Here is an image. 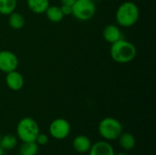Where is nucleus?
I'll use <instances>...</instances> for the list:
<instances>
[{
  "label": "nucleus",
  "instance_id": "nucleus-1",
  "mask_svg": "<svg viewBox=\"0 0 156 155\" xmlns=\"http://www.w3.org/2000/svg\"><path fill=\"white\" fill-rule=\"evenodd\" d=\"M110 54L115 62L125 64L133 61L135 58L137 50L132 42L122 38L112 44Z\"/></svg>",
  "mask_w": 156,
  "mask_h": 155
},
{
  "label": "nucleus",
  "instance_id": "nucleus-2",
  "mask_svg": "<svg viewBox=\"0 0 156 155\" xmlns=\"http://www.w3.org/2000/svg\"><path fill=\"white\" fill-rule=\"evenodd\" d=\"M139 15L140 11L137 5L133 2L126 1L117 8L115 18L119 26L122 27H130L138 21Z\"/></svg>",
  "mask_w": 156,
  "mask_h": 155
},
{
  "label": "nucleus",
  "instance_id": "nucleus-3",
  "mask_svg": "<svg viewBox=\"0 0 156 155\" xmlns=\"http://www.w3.org/2000/svg\"><path fill=\"white\" fill-rule=\"evenodd\" d=\"M98 132L101 137L107 142L116 141L123 132L122 124L120 121L112 117L102 119L98 125Z\"/></svg>",
  "mask_w": 156,
  "mask_h": 155
},
{
  "label": "nucleus",
  "instance_id": "nucleus-4",
  "mask_svg": "<svg viewBox=\"0 0 156 155\" xmlns=\"http://www.w3.org/2000/svg\"><path fill=\"white\" fill-rule=\"evenodd\" d=\"M16 137L22 143L35 142L37 136L40 132L38 123L30 117L21 119L16 125Z\"/></svg>",
  "mask_w": 156,
  "mask_h": 155
},
{
  "label": "nucleus",
  "instance_id": "nucleus-5",
  "mask_svg": "<svg viewBox=\"0 0 156 155\" xmlns=\"http://www.w3.org/2000/svg\"><path fill=\"white\" fill-rule=\"evenodd\" d=\"M71 7V15L80 21L90 19L96 12V6L93 0H76Z\"/></svg>",
  "mask_w": 156,
  "mask_h": 155
},
{
  "label": "nucleus",
  "instance_id": "nucleus-6",
  "mask_svg": "<svg viewBox=\"0 0 156 155\" xmlns=\"http://www.w3.org/2000/svg\"><path fill=\"white\" fill-rule=\"evenodd\" d=\"M71 132L70 123L63 118H57L53 120L48 127L49 135L58 141L66 139Z\"/></svg>",
  "mask_w": 156,
  "mask_h": 155
},
{
  "label": "nucleus",
  "instance_id": "nucleus-7",
  "mask_svg": "<svg viewBox=\"0 0 156 155\" xmlns=\"http://www.w3.org/2000/svg\"><path fill=\"white\" fill-rule=\"evenodd\" d=\"M18 66V58L15 53L10 50L0 51V70L8 73L16 70Z\"/></svg>",
  "mask_w": 156,
  "mask_h": 155
},
{
  "label": "nucleus",
  "instance_id": "nucleus-8",
  "mask_svg": "<svg viewBox=\"0 0 156 155\" xmlns=\"http://www.w3.org/2000/svg\"><path fill=\"white\" fill-rule=\"evenodd\" d=\"M89 155H115L113 146L107 141H99L91 144Z\"/></svg>",
  "mask_w": 156,
  "mask_h": 155
},
{
  "label": "nucleus",
  "instance_id": "nucleus-9",
  "mask_svg": "<svg viewBox=\"0 0 156 155\" xmlns=\"http://www.w3.org/2000/svg\"><path fill=\"white\" fill-rule=\"evenodd\" d=\"M5 84L7 88L13 91L20 90L24 86V78L20 72L16 71V69L10 71L6 73Z\"/></svg>",
  "mask_w": 156,
  "mask_h": 155
},
{
  "label": "nucleus",
  "instance_id": "nucleus-10",
  "mask_svg": "<svg viewBox=\"0 0 156 155\" xmlns=\"http://www.w3.org/2000/svg\"><path fill=\"white\" fill-rule=\"evenodd\" d=\"M90 139L83 134L76 136L72 141V147L74 151L78 153H88L91 147Z\"/></svg>",
  "mask_w": 156,
  "mask_h": 155
},
{
  "label": "nucleus",
  "instance_id": "nucleus-11",
  "mask_svg": "<svg viewBox=\"0 0 156 155\" xmlns=\"http://www.w3.org/2000/svg\"><path fill=\"white\" fill-rule=\"evenodd\" d=\"M102 36H103L104 40L111 44L123 38L121 29L119 28V26H117L115 25L106 26L102 31Z\"/></svg>",
  "mask_w": 156,
  "mask_h": 155
},
{
  "label": "nucleus",
  "instance_id": "nucleus-12",
  "mask_svg": "<svg viewBox=\"0 0 156 155\" xmlns=\"http://www.w3.org/2000/svg\"><path fill=\"white\" fill-rule=\"evenodd\" d=\"M117 140H118L120 147L125 152L133 150L135 147V144H136L135 137L131 132H122V134L119 136V138Z\"/></svg>",
  "mask_w": 156,
  "mask_h": 155
},
{
  "label": "nucleus",
  "instance_id": "nucleus-13",
  "mask_svg": "<svg viewBox=\"0 0 156 155\" xmlns=\"http://www.w3.org/2000/svg\"><path fill=\"white\" fill-rule=\"evenodd\" d=\"M28 8L35 14H43L49 6V0H27Z\"/></svg>",
  "mask_w": 156,
  "mask_h": 155
},
{
  "label": "nucleus",
  "instance_id": "nucleus-14",
  "mask_svg": "<svg viewBox=\"0 0 156 155\" xmlns=\"http://www.w3.org/2000/svg\"><path fill=\"white\" fill-rule=\"evenodd\" d=\"M48 19L53 23H58L64 18V15L61 11L60 6L58 5H49L45 11Z\"/></svg>",
  "mask_w": 156,
  "mask_h": 155
},
{
  "label": "nucleus",
  "instance_id": "nucleus-15",
  "mask_svg": "<svg viewBox=\"0 0 156 155\" xmlns=\"http://www.w3.org/2000/svg\"><path fill=\"white\" fill-rule=\"evenodd\" d=\"M39 146L36 142L22 143L18 148L19 155H37L38 153Z\"/></svg>",
  "mask_w": 156,
  "mask_h": 155
},
{
  "label": "nucleus",
  "instance_id": "nucleus-16",
  "mask_svg": "<svg viewBox=\"0 0 156 155\" xmlns=\"http://www.w3.org/2000/svg\"><path fill=\"white\" fill-rule=\"evenodd\" d=\"M17 145V137L14 134H5L1 136L0 146L5 151H10L16 147Z\"/></svg>",
  "mask_w": 156,
  "mask_h": 155
},
{
  "label": "nucleus",
  "instance_id": "nucleus-17",
  "mask_svg": "<svg viewBox=\"0 0 156 155\" xmlns=\"http://www.w3.org/2000/svg\"><path fill=\"white\" fill-rule=\"evenodd\" d=\"M8 16V24L13 29H21L25 26V18L20 13L14 11Z\"/></svg>",
  "mask_w": 156,
  "mask_h": 155
},
{
  "label": "nucleus",
  "instance_id": "nucleus-18",
  "mask_svg": "<svg viewBox=\"0 0 156 155\" xmlns=\"http://www.w3.org/2000/svg\"><path fill=\"white\" fill-rule=\"evenodd\" d=\"M17 0H0V14L8 16L15 11Z\"/></svg>",
  "mask_w": 156,
  "mask_h": 155
},
{
  "label": "nucleus",
  "instance_id": "nucleus-19",
  "mask_svg": "<svg viewBox=\"0 0 156 155\" xmlns=\"http://www.w3.org/2000/svg\"><path fill=\"white\" fill-rule=\"evenodd\" d=\"M48 141H49L48 135H47L46 133H43V132H39L38 135L37 136L35 142L37 143L38 146H44L48 143Z\"/></svg>",
  "mask_w": 156,
  "mask_h": 155
},
{
  "label": "nucleus",
  "instance_id": "nucleus-20",
  "mask_svg": "<svg viewBox=\"0 0 156 155\" xmlns=\"http://www.w3.org/2000/svg\"><path fill=\"white\" fill-rule=\"evenodd\" d=\"M60 8H61V11H62V13H63L64 16H69V15H71V14H72V7H71V5H61Z\"/></svg>",
  "mask_w": 156,
  "mask_h": 155
},
{
  "label": "nucleus",
  "instance_id": "nucleus-21",
  "mask_svg": "<svg viewBox=\"0 0 156 155\" xmlns=\"http://www.w3.org/2000/svg\"><path fill=\"white\" fill-rule=\"evenodd\" d=\"M61 2V5H71L74 4L76 0H59Z\"/></svg>",
  "mask_w": 156,
  "mask_h": 155
},
{
  "label": "nucleus",
  "instance_id": "nucleus-22",
  "mask_svg": "<svg viewBox=\"0 0 156 155\" xmlns=\"http://www.w3.org/2000/svg\"><path fill=\"white\" fill-rule=\"evenodd\" d=\"M115 155H129V154L127 153V152H121V153H115Z\"/></svg>",
  "mask_w": 156,
  "mask_h": 155
},
{
  "label": "nucleus",
  "instance_id": "nucleus-23",
  "mask_svg": "<svg viewBox=\"0 0 156 155\" xmlns=\"http://www.w3.org/2000/svg\"><path fill=\"white\" fill-rule=\"evenodd\" d=\"M0 155H5V150L0 146Z\"/></svg>",
  "mask_w": 156,
  "mask_h": 155
},
{
  "label": "nucleus",
  "instance_id": "nucleus-24",
  "mask_svg": "<svg viewBox=\"0 0 156 155\" xmlns=\"http://www.w3.org/2000/svg\"><path fill=\"white\" fill-rule=\"evenodd\" d=\"M1 136H2V135H1V132H0V139H1Z\"/></svg>",
  "mask_w": 156,
  "mask_h": 155
},
{
  "label": "nucleus",
  "instance_id": "nucleus-25",
  "mask_svg": "<svg viewBox=\"0 0 156 155\" xmlns=\"http://www.w3.org/2000/svg\"><path fill=\"white\" fill-rule=\"evenodd\" d=\"M93 1H97V0H93Z\"/></svg>",
  "mask_w": 156,
  "mask_h": 155
}]
</instances>
